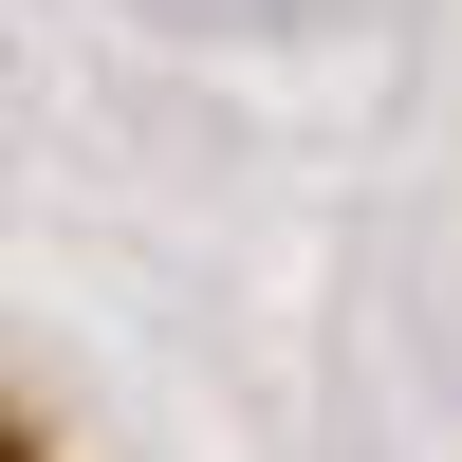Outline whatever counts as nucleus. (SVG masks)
Returning <instances> with one entry per match:
<instances>
[]
</instances>
